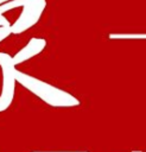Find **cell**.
<instances>
[{
  "label": "cell",
  "instance_id": "obj_6",
  "mask_svg": "<svg viewBox=\"0 0 146 152\" xmlns=\"http://www.w3.org/2000/svg\"><path fill=\"white\" fill-rule=\"evenodd\" d=\"M8 1H11V0H0V6L4 5V4H6V2H8Z\"/></svg>",
  "mask_w": 146,
  "mask_h": 152
},
{
  "label": "cell",
  "instance_id": "obj_3",
  "mask_svg": "<svg viewBox=\"0 0 146 152\" xmlns=\"http://www.w3.org/2000/svg\"><path fill=\"white\" fill-rule=\"evenodd\" d=\"M0 68L2 72V90L0 95V112L7 109L13 101L15 91V65L11 55L0 52Z\"/></svg>",
  "mask_w": 146,
  "mask_h": 152
},
{
  "label": "cell",
  "instance_id": "obj_4",
  "mask_svg": "<svg viewBox=\"0 0 146 152\" xmlns=\"http://www.w3.org/2000/svg\"><path fill=\"white\" fill-rule=\"evenodd\" d=\"M45 48H46V40L44 38H31L30 42L24 48H21L14 56H12L14 65H18L25 61L31 59L32 57L40 53Z\"/></svg>",
  "mask_w": 146,
  "mask_h": 152
},
{
  "label": "cell",
  "instance_id": "obj_1",
  "mask_svg": "<svg viewBox=\"0 0 146 152\" xmlns=\"http://www.w3.org/2000/svg\"><path fill=\"white\" fill-rule=\"evenodd\" d=\"M15 80L24 88L33 93L36 96L42 99L50 106L53 107H74L78 106L80 101L70 93L59 89L45 81L25 74L20 70L15 71Z\"/></svg>",
  "mask_w": 146,
  "mask_h": 152
},
{
  "label": "cell",
  "instance_id": "obj_5",
  "mask_svg": "<svg viewBox=\"0 0 146 152\" xmlns=\"http://www.w3.org/2000/svg\"><path fill=\"white\" fill-rule=\"evenodd\" d=\"M11 33H12L11 32V24L8 23V20L4 15H1L0 17V43L4 39H6Z\"/></svg>",
  "mask_w": 146,
  "mask_h": 152
},
{
  "label": "cell",
  "instance_id": "obj_2",
  "mask_svg": "<svg viewBox=\"0 0 146 152\" xmlns=\"http://www.w3.org/2000/svg\"><path fill=\"white\" fill-rule=\"evenodd\" d=\"M19 6L23 7V11L18 19L11 25V32L14 34H20L30 30L39 21L46 8V0H11L0 6V17Z\"/></svg>",
  "mask_w": 146,
  "mask_h": 152
}]
</instances>
